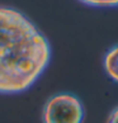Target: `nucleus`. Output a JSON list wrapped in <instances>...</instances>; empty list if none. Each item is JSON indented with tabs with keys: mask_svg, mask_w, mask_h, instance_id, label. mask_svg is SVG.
<instances>
[{
	"mask_svg": "<svg viewBox=\"0 0 118 123\" xmlns=\"http://www.w3.org/2000/svg\"><path fill=\"white\" fill-rule=\"evenodd\" d=\"M85 109L81 100L71 93L50 97L42 109V123H83Z\"/></svg>",
	"mask_w": 118,
	"mask_h": 123,
	"instance_id": "nucleus-2",
	"label": "nucleus"
},
{
	"mask_svg": "<svg viewBox=\"0 0 118 123\" xmlns=\"http://www.w3.org/2000/svg\"><path fill=\"white\" fill-rule=\"evenodd\" d=\"M103 67L107 76L118 83V44L112 46L103 57Z\"/></svg>",
	"mask_w": 118,
	"mask_h": 123,
	"instance_id": "nucleus-3",
	"label": "nucleus"
},
{
	"mask_svg": "<svg viewBox=\"0 0 118 123\" xmlns=\"http://www.w3.org/2000/svg\"><path fill=\"white\" fill-rule=\"evenodd\" d=\"M108 123H118V107H116L111 112L109 117H108Z\"/></svg>",
	"mask_w": 118,
	"mask_h": 123,
	"instance_id": "nucleus-5",
	"label": "nucleus"
},
{
	"mask_svg": "<svg viewBox=\"0 0 118 123\" xmlns=\"http://www.w3.org/2000/svg\"><path fill=\"white\" fill-rule=\"evenodd\" d=\"M84 5L93 8H117L118 0H79Z\"/></svg>",
	"mask_w": 118,
	"mask_h": 123,
	"instance_id": "nucleus-4",
	"label": "nucleus"
},
{
	"mask_svg": "<svg viewBox=\"0 0 118 123\" xmlns=\"http://www.w3.org/2000/svg\"><path fill=\"white\" fill-rule=\"evenodd\" d=\"M51 44L25 14L0 6V94L27 92L46 71Z\"/></svg>",
	"mask_w": 118,
	"mask_h": 123,
	"instance_id": "nucleus-1",
	"label": "nucleus"
}]
</instances>
